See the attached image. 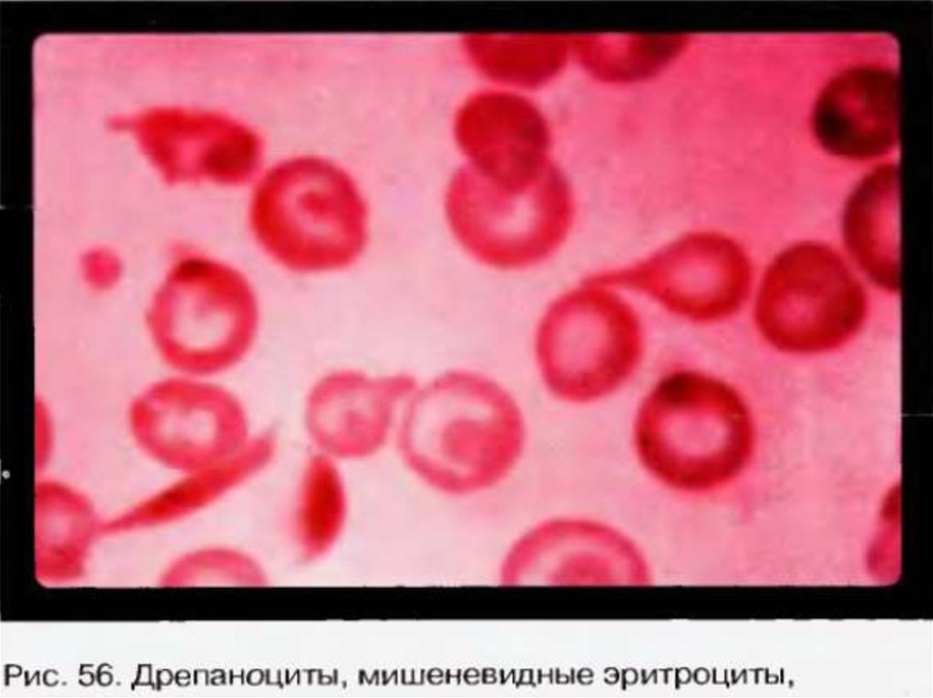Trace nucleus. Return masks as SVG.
Masks as SVG:
<instances>
[{"label":"nucleus","instance_id":"nucleus-1","mask_svg":"<svg viewBox=\"0 0 933 698\" xmlns=\"http://www.w3.org/2000/svg\"><path fill=\"white\" fill-rule=\"evenodd\" d=\"M525 440L524 417L511 394L467 370L443 373L420 389L397 434L406 465L429 486L454 495L500 482L521 457Z\"/></svg>","mask_w":933,"mask_h":698},{"label":"nucleus","instance_id":"nucleus-2","mask_svg":"<svg viewBox=\"0 0 933 698\" xmlns=\"http://www.w3.org/2000/svg\"><path fill=\"white\" fill-rule=\"evenodd\" d=\"M634 446L642 466L686 492L717 490L743 472L755 448L749 406L732 384L697 369L663 376L641 401Z\"/></svg>","mask_w":933,"mask_h":698},{"label":"nucleus","instance_id":"nucleus-3","mask_svg":"<svg viewBox=\"0 0 933 698\" xmlns=\"http://www.w3.org/2000/svg\"><path fill=\"white\" fill-rule=\"evenodd\" d=\"M261 248L297 272L351 266L368 239L366 202L353 177L317 157H297L271 167L255 186L249 209Z\"/></svg>","mask_w":933,"mask_h":698},{"label":"nucleus","instance_id":"nucleus-4","mask_svg":"<svg viewBox=\"0 0 933 698\" xmlns=\"http://www.w3.org/2000/svg\"><path fill=\"white\" fill-rule=\"evenodd\" d=\"M643 345L631 306L605 287L582 284L549 305L537 329L535 352L549 391L585 403L623 385L640 364Z\"/></svg>","mask_w":933,"mask_h":698},{"label":"nucleus","instance_id":"nucleus-5","mask_svg":"<svg viewBox=\"0 0 933 698\" xmlns=\"http://www.w3.org/2000/svg\"><path fill=\"white\" fill-rule=\"evenodd\" d=\"M865 290L833 248L816 242L795 244L766 269L754 308L762 337L792 354H817L849 342L863 326Z\"/></svg>","mask_w":933,"mask_h":698},{"label":"nucleus","instance_id":"nucleus-6","mask_svg":"<svg viewBox=\"0 0 933 698\" xmlns=\"http://www.w3.org/2000/svg\"><path fill=\"white\" fill-rule=\"evenodd\" d=\"M448 224L479 262L501 269L525 268L552 255L571 227L563 181L546 170L524 187H507L469 166L457 170L446 194Z\"/></svg>","mask_w":933,"mask_h":698},{"label":"nucleus","instance_id":"nucleus-7","mask_svg":"<svg viewBox=\"0 0 933 698\" xmlns=\"http://www.w3.org/2000/svg\"><path fill=\"white\" fill-rule=\"evenodd\" d=\"M126 420L138 450L170 473L216 464L250 440L248 417L235 395L181 374L139 389L128 406Z\"/></svg>","mask_w":933,"mask_h":698},{"label":"nucleus","instance_id":"nucleus-8","mask_svg":"<svg viewBox=\"0 0 933 698\" xmlns=\"http://www.w3.org/2000/svg\"><path fill=\"white\" fill-rule=\"evenodd\" d=\"M584 284L635 289L675 315L713 323L743 307L751 288L752 267L733 238L697 231L632 266L591 276Z\"/></svg>","mask_w":933,"mask_h":698},{"label":"nucleus","instance_id":"nucleus-9","mask_svg":"<svg viewBox=\"0 0 933 698\" xmlns=\"http://www.w3.org/2000/svg\"><path fill=\"white\" fill-rule=\"evenodd\" d=\"M183 277L182 313L158 329V340L178 374L205 379L246 356L258 329V301L241 272L214 259L193 261Z\"/></svg>","mask_w":933,"mask_h":698},{"label":"nucleus","instance_id":"nucleus-10","mask_svg":"<svg viewBox=\"0 0 933 698\" xmlns=\"http://www.w3.org/2000/svg\"><path fill=\"white\" fill-rule=\"evenodd\" d=\"M116 125L130 130L154 162L189 178L241 186L262 158L261 139L251 127L214 111L159 107Z\"/></svg>","mask_w":933,"mask_h":698},{"label":"nucleus","instance_id":"nucleus-11","mask_svg":"<svg viewBox=\"0 0 933 698\" xmlns=\"http://www.w3.org/2000/svg\"><path fill=\"white\" fill-rule=\"evenodd\" d=\"M415 387V377L406 373L370 377L353 369L331 372L308 394V435L331 458L369 457L385 444L396 405Z\"/></svg>","mask_w":933,"mask_h":698},{"label":"nucleus","instance_id":"nucleus-12","mask_svg":"<svg viewBox=\"0 0 933 698\" xmlns=\"http://www.w3.org/2000/svg\"><path fill=\"white\" fill-rule=\"evenodd\" d=\"M456 133L467 166L496 183L526 186L546 170L537 152V113L516 91L501 88L469 98L458 112Z\"/></svg>","mask_w":933,"mask_h":698},{"label":"nucleus","instance_id":"nucleus-13","mask_svg":"<svg viewBox=\"0 0 933 698\" xmlns=\"http://www.w3.org/2000/svg\"><path fill=\"white\" fill-rule=\"evenodd\" d=\"M897 177L884 168L867 177L850 197L843 217L846 247L879 288L898 291Z\"/></svg>","mask_w":933,"mask_h":698},{"label":"nucleus","instance_id":"nucleus-14","mask_svg":"<svg viewBox=\"0 0 933 698\" xmlns=\"http://www.w3.org/2000/svg\"><path fill=\"white\" fill-rule=\"evenodd\" d=\"M276 438L264 431L232 456L211 466L174 473V481L123 514L127 526L149 525L190 516L262 470L272 460Z\"/></svg>","mask_w":933,"mask_h":698},{"label":"nucleus","instance_id":"nucleus-15","mask_svg":"<svg viewBox=\"0 0 933 698\" xmlns=\"http://www.w3.org/2000/svg\"><path fill=\"white\" fill-rule=\"evenodd\" d=\"M859 81L858 74H856L854 83L856 86H849L845 92L842 86H835L832 93L823 100L822 113L825 112V132L834 133L833 138L838 137L843 142L842 147L845 151L853 155L871 154L877 147L882 145L875 132L879 133L881 123L885 126L890 122L893 112V94L890 81L882 80L880 74L874 75L866 72L861 74ZM851 79V77H850ZM852 83V81H851Z\"/></svg>","mask_w":933,"mask_h":698},{"label":"nucleus","instance_id":"nucleus-16","mask_svg":"<svg viewBox=\"0 0 933 698\" xmlns=\"http://www.w3.org/2000/svg\"><path fill=\"white\" fill-rule=\"evenodd\" d=\"M346 515V491L338 468L331 457L313 455L305 466L295 508L300 547L310 555L327 551L339 539Z\"/></svg>","mask_w":933,"mask_h":698},{"label":"nucleus","instance_id":"nucleus-17","mask_svg":"<svg viewBox=\"0 0 933 698\" xmlns=\"http://www.w3.org/2000/svg\"><path fill=\"white\" fill-rule=\"evenodd\" d=\"M538 38L528 35H472L465 51L473 66L501 88H528L538 81Z\"/></svg>","mask_w":933,"mask_h":698},{"label":"nucleus","instance_id":"nucleus-18","mask_svg":"<svg viewBox=\"0 0 933 698\" xmlns=\"http://www.w3.org/2000/svg\"><path fill=\"white\" fill-rule=\"evenodd\" d=\"M185 582L201 585L259 587L265 584V573L251 555L228 546L203 548L182 562Z\"/></svg>","mask_w":933,"mask_h":698},{"label":"nucleus","instance_id":"nucleus-19","mask_svg":"<svg viewBox=\"0 0 933 698\" xmlns=\"http://www.w3.org/2000/svg\"><path fill=\"white\" fill-rule=\"evenodd\" d=\"M56 448V427L46 401L37 398L35 404V468L36 475L46 473Z\"/></svg>","mask_w":933,"mask_h":698}]
</instances>
